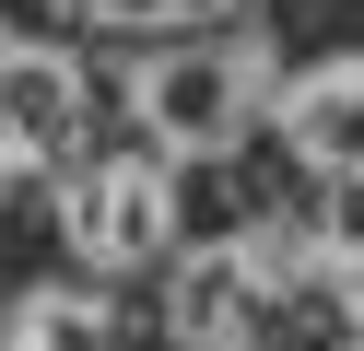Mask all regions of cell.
Returning a JSON list of instances; mask_svg holds the SVG:
<instances>
[{"label":"cell","mask_w":364,"mask_h":351,"mask_svg":"<svg viewBox=\"0 0 364 351\" xmlns=\"http://www.w3.org/2000/svg\"><path fill=\"white\" fill-rule=\"evenodd\" d=\"M129 117H141V152H165V164H223L259 117H282V94H270V47H259V35L153 47V59L129 70Z\"/></svg>","instance_id":"obj_1"},{"label":"cell","mask_w":364,"mask_h":351,"mask_svg":"<svg viewBox=\"0 0 364 351\" xmlns=\"http://www.w3.org/2000/svg\"><path fill=\"white\" fill-rule=\"evenodd\" d=\"M59 234H71L82 269L129 281V269H165L176 257V164L165 152H95L59 176Z\"/></svg>","instance_id":"obj_2"},{"label":"cell","mask_w":364,"mask_h":351,"mask_svg":"<svg viewBox=\"0 0 364 351\" xmlns=\"http://www.w3.org/2000/svg\"><path fill=\"white\" fill-rule=\"evenodd\" d=\"M82 117H95L82 47H59V35H12V47H0V164H12V187L71 176Z\"/></svg>","instance_id":"obj_3"},{"label":"cell","mask_w":364,"mask_h":351,"mask_svg":"<svg viewBox=\"0 0 364 351\" xmlns=\"http://www.w3.org/2000/svg\"><path fill=\"white\" fill-rule=\"evenodd\" d=\"M259 304H270V293H259V246H247V234L176 257L165 316H176V340H188V351H247V340H259Z\"/></svg>","instance_id":"obj_4"},{"label":"cell","mask_w":364,"mask_h":351,"mask_svg":"<svg viewBox=\"0 0 364 351\" xmlns=\"http://www.w3.org/2000/svg\"><path fill=\"white\" fill-rule=\"evenodd\" d=\"M282 140L306 176H364V47L282 82Z\"/></svg>","instance_id":"obj_5"},{"label":"cell","mask_w":364,"mask_h":351,"mask_svg":"<svg viewBox=\"0 0 364 351\" xmlns=\"http://www.w3.org/2000/svg\"><path fill=\"white\" fill-rule=\"evenodd\" d=\"M12 351H106V304L71 293V281H36L12 304Z\"/></svg>","instance_id":"obj_6"},{"label":"cell","mask_w":364,"mask_h":351,"mask_svg":"<svg viewBox=\"0 0 364 351\" xmlns=\"http://www.w3.org/2000/svg\"><path fill=\"white\" fill-rule=\"evenodd\" d=\"M95 35H176V23H200V12H223V0H71Z\"/></svg>","instance_id":"obj_7"},{"label":"cell","mask_w":364,"mask_h":351,"mask_svg":"<svg viewBox=\"0 0 364 351\" xmlns=\"http://www.w3.org/2000/svg\"><path fill=\"white\" fill-rule=\"evenodd\" d=\"M341 351H364V340H341Z\"/></svg>","instance_id":"obj_8"}]
</instances>
